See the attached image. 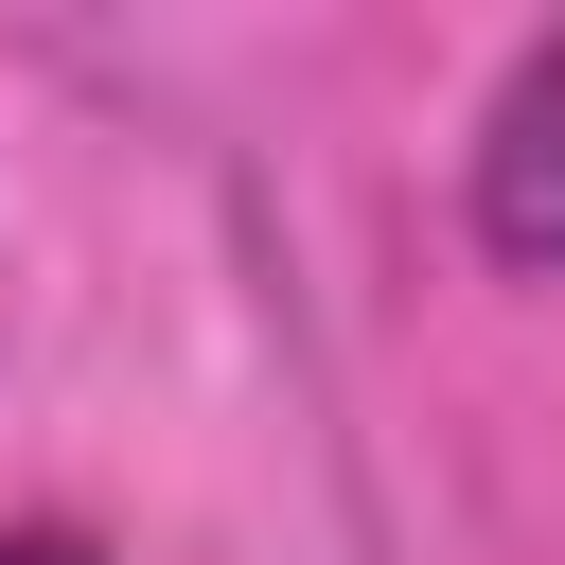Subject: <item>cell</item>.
Returning a JSON list of instances; mask_svg holds the SVG:
<instances>
[{
	"label": "cell",
	"mask_w": 565,
	"mask_h": 565,
	"mask_svg": "<svg viewBox=\"0 0 565 565\" xmlns=\"http://www.w3.org/2000/svg\"><path fill=\"white\" fill-rule=\"evenodd\" d=\"M477 247L494 265H565V35H530L512 88L477 106Z\"/></svg>",
	"instance_id": "cell-1"
},
{
	"label": "cell",
	"mask_w": 565,
	"mask_h": 565,
	"mask_svg": "<svg viewBox=\"0 0 565 565\" xmlns=\"http://www.w3.org/2000/svg\"><path fill=\"white\" fill-rule=\"evenodd\" d=\"M0 565H106L88 530H0Z\"/></svg>",
	"instance_id": "cell-2"
}]
</instances>
